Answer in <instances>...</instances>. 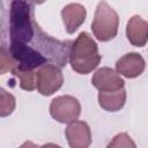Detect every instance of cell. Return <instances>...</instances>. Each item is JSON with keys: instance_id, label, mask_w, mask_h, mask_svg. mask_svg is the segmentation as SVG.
Returning <instances> with one entry per match:
<instances>
[{"instance_id": "cell-15", "label": "cell", "mask_w": 148, "mask_h": 148, "mask_svg": "<svg viewBox=\"0 0 148 148\" xmlns=\"http://www.w3.org/2000/svg\"><path fill=\"white\" fill-rule=\"evenodd\" d=\"M106 148H136V145L127 133L123 132L114 135Z\"/></svg>"}, {"instance_id": "cell-2", "label": "cell", "mask_w": 148, "mask_h": 148, "mask_svg": "<svg viewBox=\"0 0 148 148\" xmlns=\"http://www.w3.org/2000/svg\"><path fill=\"white\" fill-rule=\"evenodd\" d=\"M102 56L92 37L86 31L80 32L73 42L69 53L68 60L72 69L79 74H88L99 65Z\"/></svg>"}, {"instance_id": "cell-4", "label": "cell", "mask_w": 148, "mask_h": 148, "mask_svg": "<svg viewBox=\"0 0 148 148\" xmlns=\"http://www.w3.org/2000/svg\"><path fill=\"white\" fill-rule=\"evenodd\" d=\"M119 28V16L117 12L106 2H98L95 16L91 22L94 36L101 42H108L117 36Z\"/></svg>"}, {"instance_id": "cell-18", "label": "cell", "mask_w": 148, "mask_h": 148, "mask_svg": "<svg viewBox=\"0 0 148 148\" xmlns=\"http://www.w3.org/2000/svg\"><path fill=\"white\" fill-rule=\"evenodd\" d=\"M40 148H61V147L59 145H56V143H45Z\"/></svg>"}, {"instance_id": "cell-10", "label": "cell", "mask_w": 148, "mask_h": 148, "mask_svg": "<svg viewBox=\"0 0 148 148\" xmlns=\"http://www.w3.org/2000/svg\"><path fill=\"white\" fill-rule=\"evenodd\" d=\"M146 68V61L140 53L130 52L120 57L116 62V71L127 79L140 76Z\"/></svg>"}, {"instance_id": "cell-5", "label": "cell", "mask_w": 148, "mask_h": 148, "mask_svg": "<svg viewBox=\"0 0 148 148\" xmlns=\"http://www.w3.org/2000/svg\"><path fill=\"white\" fill-rule=\"evenodd\" d=\"M9 53L13 60L10 73L14 72H36L39 67L47 64V59L28 44L10 43Z\"/></svg>"}, {"instance_id": "cell-1", "label": "cell", "mask_w": 148, "mask_h": 148, "mask_svg": "<svg viewBox=\"0 0 148 148\" xmlns=\"http://www.w3.org/2000/svg\"><path fill=\"white\" fill-rule=\"evenodd\" d=\"M36 21L32 20V5L27 1L15 0L9 9L10 43L28 44L35 36Z\"/></svg>"}, {"instance_id": "cell-12", "label": "cell", "mask_w": 148, "mask_h": 148, "mask_svg": "<svg viewBox=\"0 0 148 148\" xmlns=\"http://www.w3.org/2000/svg\"><path fill=\"white\" fill-rule=\"evenodd\" d=\"M87 10L84 6L77 2L68 3L61 9V18L68 34H74L86 21Z\"/></svg>"}, {"instance_id": "cell-6", "label": "cell", "mask_w": 148, "mask_h": 148, "mask_svg": "<svg viewBox=\"0 0 148 148\" xmlns=\"http://www.w3.org/2000/svg\"><path fill=\"white\" fill-rule=\"evenodd\" d=\"M51 117L61 124H71L77 120L81 114L79 99L71 95H61L52 99L49 108Z\"/></svg>"}, {"instance_id": "cell-16", "label": "cell", "mask_w": 148, "mask_h": 148, "mask_svg": "<svg viewBox=\"0 0 148 148\" xmlns=\"http://www.w3.org/2000/svg\"><path fill=\"white\" fill-rule=\"evenodd\" d=\"M12 67H13V60L9 50H7L5 45H2L0 52V73L5 74L6 72H10Z\"/></svg>"}, {"instance_id": "cell-13", "label": "cell", "mask_w": 148, "mask_h": 148, "mask_svg": "<svg viewBox=\"0 0 148 148\" xmlns=\"http://www.w3.org/2000/svg\"><path fill=\"white\" fill-rule=\"evenodd\" d=\"M126 103V90L120 89L117 91L98 92L99 106L109 112H116L124 108Z\"/></svg>"}, {"instance_id": "cell-7", "label": "cell", "mask_w": 148, "mask_h": 148, "mask_svg": "<svg viewBox=\"0 0 148 148\" xmlns=\"http://www.w3.org/2000/svg\"><path fill=\"white\" fill-rule=\"evenodd\" d=\"M64 83L62 72L54 64H45L36 71V89L40 95L50 96L58 91Z\"/></svg>"}, {"instance_id": "cell-8", "label": "cell", "mask_w": 148, "mask_h": 148, "mask_svg": "<svg viewBox=\"0 0 148 148\" xmlns=\"http://www.w3.org/2000/svg\"><path fill=\"white\" fill-rule=\"evenodd\" d=\"M91 83L99 92L117 91L124 89L125 86L123 77L117 73V71L110 67L98 68L91 77Z\"/></svg>"}, {"instance_id": "cell-11", "label": "cell", "mask_w": 148, "mask_h": 148, "mask_svg": "<svg viewBox=\"0 0 148 148\" xmlns=\"http://www.w3.org/2000/svg\"><path fill=\"white\" fill-rule=\"evenodd\" d=\"M126 37L133 46H145L148 42V22L140 15H133L126 24Z\"/></svg>"}, {"instance_id": "cell-3", "label": "cell", "mask_w": 148, "mask_h": 148, "mask_svg": "<svg viewBox=\"0 0 148 148\" xmlns=\"http://www.w3.org/2000/svg\"><path fill=\"white\" fill-rule=\"evenodd\" d=\"M32 43L34 49L40 52L49 61H52L59 67L66 65L67 60L69 59V53L73 45V42L71 40H59L49 36L43 31L37 22L35 25V36Z\"/></svg>"}, {"instance_id": "cell-17", "label": "cell", "mask_w": 148, "mask_h": 148, "mask_svg": "<svg viewBox=\"0 0 148 148\" xmlns=\"http://www.w3.org/2000/svg\"><path fill=\"white\" fill-rule=\"evenodd\" d=\"M18 148H40L38 145H36V143H34L32 141H25V142H23Z\"/></svg>"}, {"instance_id": "cell-9", "label": "cell", "mask_w": 148, "mask_h": 148, "mask_svg": "<svg viewBox=\"0 0 148 148\" xmlns=\"http://www.w3.org/2000/svg\"><path fill=\"white\" fill-rule=\"evenodd\" d=\"M65 135L71 148H89L91 145V131L83 120H75L68 124Z\"/></svg>"}, {"instance_id": "cell-14", "label": "cell", "mask_w": 148, "mask_h": 148, "mask_svg": "<svg viewBox=\"0 0 148 148\" xmlns=\"http://www.w3.org/2000/svg\"><path fill=\"white\" fill-rule=\"evenodd\" d=\"M16 106V101L15 97L6 91L3 88L0 89V116L1 117H7L9 116Z\"/></svg>"}]
</instances>
